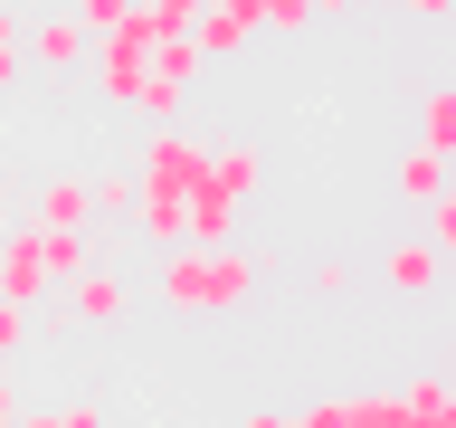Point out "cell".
Here are the masks:
<instances>
[{
	"label": "cell",
	"instance_id": "cell-1",
	"mask_svg": "<svg viewBox=\"0 0 456 428\" xmlns=\"http://www.w3.org/2000/svg\"><path fill=\"white\" fill-rule=\"evenodd\" d=\"M200 162H209V143H200L191 124H152V134H142V152H134V238L181 248V210H191Z\"/></svg>",
	"mask_w": 456,
	"mask_h": 428
},
{
	"label": "cell",
	"instance_id": "cell-2",
	"mask_svg": "<svg viewBox=\"0 0 456 428\" xmlns=\"http://www.w3.org/2000/svg\"><path fill=\"white\" fill-rule=\"evenodd\" d=\"M266 248H162L152 257V305L162 314H228L248 305V285L266 276Z\"/></svg>",
	"mask_w": 456,
	"mask_h": 428
},
{
	"label": "cell",
	"instance_id": "cell-3",
	"mask_svg": "<svg viewBox=\"0 0 456 428\" xmlns=\"http://www.w3.org/2000/svg\"><path fill=\"white\" fill-rule=\"evenodd\" d=\"M152 38H162V29L142 20V10L114 29V38H95V95H105V105H142V86H152Z\"/></svg>",
	"mask_w": 456,
	"mask_h": 428
},
{
	"label": "cell",
	"instance_id": "cell-4",
	"mask_svg": "<svg viewBox=\"0 0 456 428\" xmlns=\"http://www.w3.org/2000/svg\"><path fill=\"white\" fill-rule=\"evenodd\" d=\"M124 314H134V276L114 257H95V267H77V276L57 285V324H86L95 333V324H124Z\"/></svg>",
	"mask_w": 456,
	"mask_h": 428
},
{
	"label": "cell",
	"instance_id": "cell-5",
	"mask_svg": "<svg viewBox=\"0 0 456 428\" xmlns=\"http://www.w3.org/2000/svg\"><path fill=\"white\" fill-rule=\"evenodd\" d=\"M0 295H10V305H48L57 285H48V267H38V228H20V238H0Z\"/></svg>",
	"mask_w": 456,
	"mask_h": 428
},
{
	"label": "cell",
	"instance_id": "cell-6",
	"mask_svg": "<svg viewBox=\"0 0 456 428\" xmlns=\"http://www.w3.org/2000/svg\"><path fill=\"white\" fill-rule=\"evenodd\" d=\"M437 276H447V257L428 248V238H390L380 248V285L390 295H437Z\"/></svg>",
	"mask_w": 456,
	"mask_h": 428
},
{
	"label": "cell",
	"instance_id": "cell-7",
	"mask_svg": "<svg viewBox=\"0 0 456 428\" xmlns=\"http://www.w3.org/2000/svg\"><path fill=\"white\" fill-rule=\"evenodd\" d=\"M20 38H28V57H38L48 77H77V57H86V29L67 20V10H48V20H28Z\"/></svg>",
	"mask_w": 456,
	"mask_h": 428
},
{
	"label": "cell",
	"instance_id": "cell-8",
	"mask_svg": "<svg viewBox=\"0 0 456 428\" xmlns=\"http://www.w3.org/2000/svg\"><path fill=\"white\" fill-rule=\"evenodd\" d=\"M248 38H256V20H248V10H228V0L191 10V48H200V57H238Z\"/></svg>",
	"mask_w": 456,
	"mask_h": 428
},
{
	"label": "cell",
	"instance_id": "cell-9",
	"mask_svg": "<svg viewBox=\"0 0 456 428\" xmlns=\"http://www.w3.org/2000/svg\"><path fill=\"white\" fill-rule=\"evenodd\" d=\"M38 267H48V285H67L77 267H95V238H86V228H38Z\"/></svg>",
	"mask_w": 456,
	"mask_h": 428
},
{
	"label": "cell",
	"instance_id": "cell-10",
	"mask_svg": "<svg viewBox=\"0 0 456 428\" xmlns=\"http://www.w3.org/2000/svg\"><path fill=\"white\" fill-rule=\"evenodd\" d=\"M399 409H409V428H456V399H447V381H437V371H419V381L399 391Z\"/></svg>",
	"mask_w": 456,
	"mask_h": 428
},
{
	"label": "cell",
	"instance_id": "cell-11",
	"mask_svg": "<svg viewBox=\"0 0 456 428\" xmlns=\"http://www.w3.org/2000/svg\"><path fill=\"white\" fill-rule=\"evenodd\" d=\"M38 228H86V171H57L38 191Z\"/></svg>",
	"mask_w": 456,
	"mask_h": 428
},
{
	"label": "cell",
	"instance_id": "cell-12",
	"mask_svg": "<svg viewBox=\"0 0 456 428\" xmlns=\"http://www.w3.org/2000/svg\"><path fill=\"white\" fill-rule=\"evenodd\" d=\"M86 219H134V171H86Z\"/></svg>",
	"mask_w": 456,
	"mask_h": 428
},
{
	"label": "cell",
	"instance_id": "cell-13",
	"mask_svg": "<svg viewBox=\"0 0 456 428\" xmlns=\"http://www.w3.org/2000/svg\"><path fill=\"white\" fill-rule=\"evenodd\" d=\"M200 10H209V0H200ZM228 10H248V20H256V29H276V38H305V29H314L305 0H228Z\"/></svg>",
	"mask_w": 456,
	"mask_h": 428
},
{
	"label": "cell",
	"instance_id": "cell-14",
	"mask_svg": "<svg viewBox=\"0 0 456 428\" xmlns=\"http://www.w3.org/2000/svg\"><path fill=\"white\" fill-rule=\"evenodd\" d=\"M437 191H447V152H428V143L399 152V200H437Z\"/></svg>",
	"mask_w": 456,
	"mask_h": 428
},
{
	"label": "cell",
	"instance_id": "cell-15",
	"mask_svg": "<svg viewBox=\"0 0 456 428\" xmlns=\"http://www.w3.org/2000/svg\"><path fill=\"white\" fill-rule=\"evenodd\" d=\"M419 143H428V152H447V143H456V95H447V86H428V95H419Z\"/></svg>",
	"mask_w": 456,
	"mask_h": 428
},
{
	"label": "cell",
	"instance_id": "cell-16",
	"mask_svg": "<svg viewBox=\"0 0 456 428\" xmlns=\"http://www.w3.org/2000/svg\"><path fill=\"white\" fill-rule=\"evenodd\" d=\"M67 20H77L86 38H114V29L134 20V0H67Z\"/></svg>",
	"mask_w": 456,
	"mask_h": 428
},
{
	"label": "cell",
	"instance_id": "cell-17",
	"mask_svg": "<svg viewBox=\"0 0 456 428\" xmlns=\"http://www.w3.org/2000/svg\"><path fill=\"white\" fill-rule=\"evenodd\" d=\"M295 428H362V419H352V391H323V399H305V409H295Z\"/></svg>",
	"mask_w": 456,
	"mask_h": 428
},
{
	"label": "cell",
	"instance_id": "cell-18",
	"mask_svg": "<svg viewBox=\"0 0 456 428\" xmlns=\"http://www.w3.org/2000/svg\"><path fill=\"white\" fill-rule=\"evenodd\" d=\"M352 419L362 428H409V409H399V391H352Z\"/></svg>",
	"mask_w": 456,
	"mask_h": 428
},
{
	"label": "cell",
	"instance_id": "cell-19",
	"mask_svg": "<svg viewBox=\"0 0 456 428\" xmlns=\"http://www.w3.org/2000/svg\"><path fill=\"white\" fill-rule=\"evenodd\" d=\"M20 352H28V305L0 295V362H20Z\"/></svg>",
	"mask_w": 456,
	"mask_h": 428
},
{
	"label": "cell",
	"instance_id": "cell-20",
	"mask_svg": "<svg viewBox=\"0 0 456 428\" xmlns=\"http://www.w3.org/2000/svg\"><path fill=\"white\" fill-rule=\"evenodd\" d=\"M428 248H437V257H447V248H456V200H447V191L428 200Z\"/></svg>",
	"mask_w": 456,
	"mask_h": 428
},
{
	"label": "cell",
	"instance_id": "cell-21",
	"mask_svg": "<svg viewBox=\"0 0 456 428\" xmlns=\"http://www.w3.org/2000/svg\"><path fill=\"white\" fill-rule=\"evenodd\" d=\"M57 428H105V409H95V399H67V409H48Z\"/></svg>",
	"mask_w": 456,
	"mask_h": 428
},
{
	"label": "cell",
	"instance_id": "cell-22",
	"mask_svg": "<svg viewBox=\"0 0 456 428\" xmlns=\"http://www.w3.org/2000/svg\"><path fill=\"white\" fill-rule=\"evenodd\" d=\"M390 10H409V20H447V0H390Z\"/></svg>",
	"mask_w": 456,
	"mask_h": 428
},
{
	"label": "cell",
	"instance_id": "cell-23",
	"mask_svg": "<svg viewBox=\"0 0 456 428\" xmlns=\"http://www.w3.org/2000/svg\"><path fill=\"white\" fill-rule=\"evenodd\" d=\"M10 409H20V381H10V362H0V428H10Z\"/></svg>",
	"mask_w": 456,
	"mask_h": 428
},
{
	"label": "cell",
	"instance_id": "cell-24",
	"mask_svg": "<svg viewBox=\"0 0 456 428\" xmlns=\"http://www.w3.org/2000/svg\"><path fill=\"white\" fill-rule=\"evenodd\" d=\"M10 86H20V48H0V95H10Z\"/></svg>",
	"mask_w": 456,
	"mask_h": 428
},
{
	"label": "cell",
	"instance_id": "cell-25",
	"mask_svg": "<svg viewBox=\"0 0 456 428\" xmlns=\"http://www.w3.org/2000/svg\"><path fill=\"white\" fill-rule=\"evenodd\" d=\"M10 428H57V419H48V409H10Z\"/></svg>",
	"mask_w": 456,
	"mask_h": 428
},
{
	"label": "cell",
	"instance_id": "cell-26",
	"mask_svg": "<svg viewBox=\"0 0 456 428\" xmlns=\"http://www.w3.org/2000/svg\"><path fill=\"white\" fill-rule=\"evenodd\" d=\"M248 428H295V419H285V409H248Z\"/></svg>",
	"mask_w": 456,
	"mask_h": 428
},
{
	"label": "cell",
	"instance_id": "cell-27",
	"mask_svg": "<svg viewBox=\"0 0 456 428\" xmlns=\"http://www.w3.org/2000/svg\"><path fill=\"white\" fill-rule=\"evenodd\" d=\"M305 10H314V20H333V10H362V0H305Z\"/></svg>",
	"mask_w": 456,
	"mask_h": 428
}]
</instances>
